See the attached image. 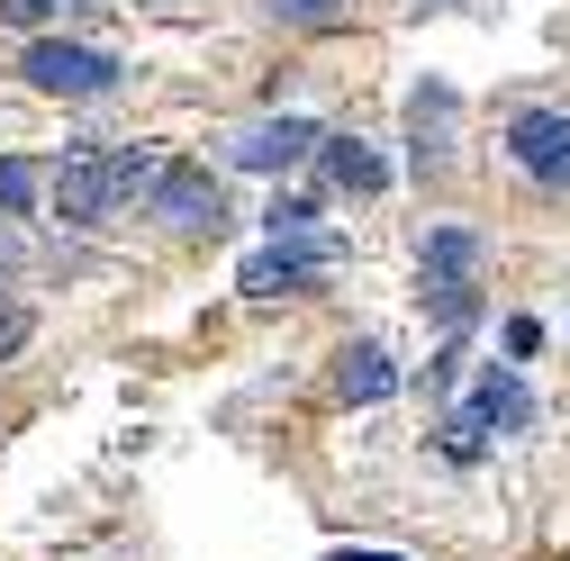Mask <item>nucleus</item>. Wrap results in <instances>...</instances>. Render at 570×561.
I'll return each mask as SVG.
<instances>
[{
	"mask_svg": "<svg viewBox=\"0 0 570 561\" xmlns=\"http://www.w3.org/2000/svg\"><path fill=\"white\" fill-rule=\"evenodd\" d=\"M19 344H28V308H10V317H0V363H10Z\"/></svg>",
	"mask_w": 570,
	"mask_h": 561,
	"instance_id": "obj_15",
	"label": "nucleus"
},
{
	"mask_svg": "<svg viewBox=\"0 0 570 561\" xmlns=\"http://www.w3.org/2000/svg\"><path fill=\"white\" fill-rule=\"evenodd\" d=\"M326 173H335L344 190H381V181H390V164H381L372 146H353V136H326Z\"/></svg>",
	"mask_w": 570,
	"mask_h": 561,
	"instance_id": "obj_11",
	"label": "nucleus"
},
{
	"mask_svg": "<svg viewBox=\"0 0 570 561\" xmlns=\"http://www.w3.org/2000/svg\"><path fill=\"white\" fill-rule=\"evenodd\" d=\"M28 208H37V164L0 155V218H28Z\"/></svg>",
	"mask_w": 570,
	"mask_h": 561,
	"instance_id": "obj_12",
	"label": "nucleus"
},
{
	"mask_svg": "<svg viewBox=\"0 0 570 561\" xmlns=\"http://www.w3.org/2000/svg\"><path fill=\"white\" fill-rule=\"evenodd\" d=\"M317 146H326V136H317L308 118H254L236 146H227V164H236V173H291V164H308Z\"/></svg>",
	"mask_w": 570,
	"mask_h": 561,
	"instance_id": "obj_7",
	"label": "nucleus"
},
{
	"mask_svg": "<svg viewBox=\"0 0 570 561\" xmlns=\"http://www.w3.org/2000/svg\"><path fill=\"white\" fill-rule=\"evenodd\" d=\"M272 10L291 19V28H335V19H344V0H272Z\"/></svg>",
	"mask_w": 570,
	"mask_h": 561,
	"instance_id": "obj_13",
	"label": "nucleus"
},
{
	"mask_svg": "<svg viewBox=\"0 0 570 561\" xmlns=\"http://www.w3.org/2000/svg\"><path fill=\"white\" fill-rule=\"evenodd\" d=\"M407 136H416V173H444V136H453V91L444 82H425L416 100H407Z\"/></svg>",
	"mask_w": 570,
	"mask_h": 561,
	"instance_id": "obj_9",
	"label": "nucleus"
},
{
	"mask_svg": "<svg viewBox=\"0 0 570 561\" xmlns=\"http://www.w3.org/2000/svg\"><path fill=\"white\" fill-rule=\"evenodd\" d=\"M525 416H534V398H525V381H517V363H489L480 381H471V398L453 407V453H480L489 435H517L525 426Z\"/></svg>",
	"mask_w": 570,
	"mask_h": 561,
	"instance_id": "obj_3",
	"label": "nucleus"
},
{
	"mask_svg": "<svg viewBox=\"0 0 570 561\" xmlns=\"http://www.w3.org/2000/svg\"><path fill=\"white\" fill-rule=\"evenodd\" d=\"M508 155H517L525 181L570 190V118H561V109H525V118L508 127Z\"/></svg>",
	"mask_w": 570,
	"mask_h": 561,
	"instance_id": "obj_6",
	"label": "nucleus"
},
{
	"mask_svg": "<svg viewBox=\"0 0 570 561\" xmlns=\"http://www.w3.org/2000/svg\"><path fill=\"white\" fill-rule=\"evenodd\" d=\"M146 208H155L164 227H181V236H218V218H227L218 181H208L199 164H164V173H155V190H146Z\"/></svg>",
	"mask_w": 570,
	"mask_h": 561,
	"instance_id": "obj_5",
	"label": "nucleus"
},
{
	"mask_svg": "<svg viewBox=\"0 0 570 561\" xmlns=\"http://www.w3.org/2000/svg\"><path fill=\"white\" fill-rule=\"evenodd\" d=\"M335 561H407V552H372V543H344Z\"/></svg>",
	"mask_w": 570,
	"mask_h": 561,
	"instance_id": "obj_16",
	"label": "nucleus"
},
{
	"mask_svg": "<svg viewBox=\"0 0 570 561\" xmlns=\"http://www.w3.org/2000/svg\"><path fill=\"white\" fill-rule=\"evenodd\" d=\"M55 10H73V0H0V19H10V28H46Z\"/></svg>",
	"mask_w": 570,
	"mask_h": 561,
	"instance_id": "obj_14",
	"label": "nucleus"
},
{
	"mask_svg": "<svg viewBox=\"0 0 570 561\" xmlns=\"http://www.w3.org/2000/svg\"><path fill=\"white\" fill-rule=\"evenodd\" d=\"M155 155L146 146H109V155H73L55 173V218L63 227H109L118 218V199H136V190H155Z\"/></svg>",
	"mask_w": 570,
	"mask_h": 561,
	"instance_id": "obj_1",
	"label": "nucleus"
},
{
	"mask_svg": "<svg viewBox=\"0 0 570 561\" xmlns=\"http://www.w3.org/2000/svg\"><path fill=\"white\" fill-rule=\"evenodd\" d=\"M0 272H10V254H0Z\"/></svg>",
	"mask_w": 570,
	"mask_h": 561,
	"instance_id": "obj_17",
	"label": "nucleus"
},
{
	"mask_svg": "<svg viewBox=\"0 0 570 561\" xmlns=\"http://www.w3.org/2000/svg\"><path fill=\"white\" fill-rule=\"evenodd\" d=\"M416 291H425V317H435V326H462L480 308V236L471 227H435V236H425Z\"/></svg>",
	"mask_w": 570,
	"mask_h": 561,
	"instance_id": "obj_2",
	"label": "nucleus"
},
{
	"mask_svg": "<svg viewBox=\"0 0 570 561\" xmlns=\"http://www.w3.org/2000/svg\"><path fill=\"white\" fill-rule=\"evenodd\" d=\"M19 73H28L37 91H55V100H109V91H118V63H109L100 46H63V37H37Z\"/></svg>",
	"mask_w": 570,
	"mask_h": 561,
	"instance_id": "obj_4",
	"label": "nucleus"
},
{
	"mask_svg": "<svg viewBox=\"0 0 570 561\" xmlns=\"http://www.w3.org/2000/svg\"><path fill=\"white\" fill-rule=\"evenodd\" d=\"M335 390H344L353 407H372V398L399 390V363L381 354V344H344V354H335Z\"/></svg>",
	"mask_w": 570,
	"mask_h": 561,
	"instance_id": "obj_10",
	"label": "nucleus"
},
{
	"mask_svg": "<svg viewBox=\"0 0 570 561\" xmlns=\"http://www.w3.org/2000/svg\"><path fill=\"white\" fill-rule=\"evenodd\" d=\"M326 263H335V245H281V236H272V245L245 263V291H254V299H281V291H299V280H317Z\"/></svg>",
	"mask_w": 570,
	"mask_h": 561,
	"instance_id": "obj_8",
	"label": "nucleus"
}]
</instances>
